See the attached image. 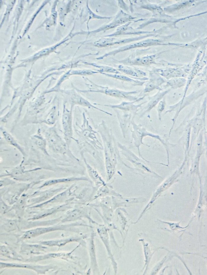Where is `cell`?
I'll list each match as a JSON object with an SVG mask.
<instances>
[{
	"label": "cell",
	"instance_id": "cell-1",
	"mask_svg": "<svg viewBox=\"0 0 207 275\" xmlns=\"http://www.w3.org/2000/svg\"><path fill=\"white\" fill-rule=\"evenodd\" d=\"M3 134H4V136H5L6 140H7V141H8L11 144H12V145L16 147L17 149H19V150H20V151H22L19 145H18V144L17 143L16 141L14 140V139L12 137L10 134H9L7 132H3Z\"/></svg>",
	"mask_w": 207,
	"mask_h": 275
}]
</instances>
